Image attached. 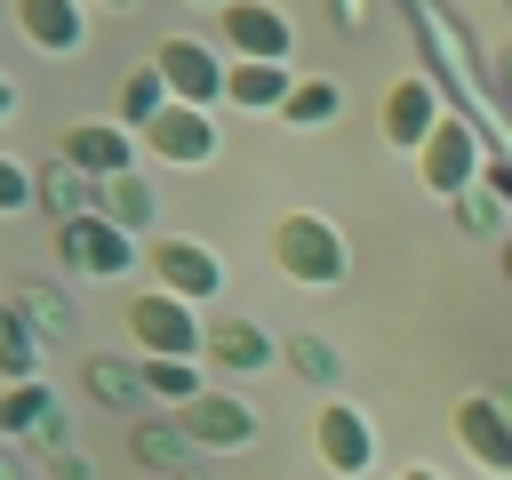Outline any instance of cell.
Listing matches in <instances>:
<instances>
[{
	"label": "cell",
	"mask_w": 512,
	"mask_h": 480,
	"mask_svg": "<svg viewBox=\"0 0 512 480\" xmlns=\"http://www.w3.org/2000/svg\"><path fill=\"white\" fill-rule=\"evenodd\" d=\"M272 264H280L296 288H336V280L352 272V248H344V232H336L320 208H288V216L272 224Z\"/></svg>",
	"instance_id": "6da1fadb"
},
{
	"label": "cell",
	"mask_w": 512,
	"mask_h": 480,
	"mask_svg": "<svg viewBox=\"0 0 512 480\" xmlns=\"http://www.w3.org/2000/svg\"><path fill=\"white\" fill-rule=\"evenodd\" d=\"M128 344L144 360H200L208 320H200V304H184L168 288H144V296H128Z\"/></svg>",
	"instance_id": "7a4b0ae2"
},
{
	"label": "cell",
	"mask_w": 512,
	"mask_h": 480,
	"mask_svg": "<svg viewBox=\"0 0 512 480\" xmlns=\"http://www.w3.org/2000/svg\"><path fill=\"white\" fill-rule=\"evenodd\" d=\"M480 168H488V144H480V120H472V112H448V120L424 136V152H416V176H424V192H440V200H464V192L480 184Z\"/></svg>",
	"instance_id": "3957f363"
},
{
	"label": "cell",
	"mask_w": 512,
	"mask_h": 480,
	"mask_svg": "<svg viewBox=\"0 0 512 480\" xmlns=\"http://www.w3.org/2000/svg\"><path fill=\"white\" fill-rule=\"evenodd\" d=\"M144 264H152V288H168L184 304H216L224 296V256L208 240H192V232H160L144 248Z\"/></svg>",
	"instance_id": "277c9868"
},
{
	"label": "cell",
	"mask_w": 512,
	"mask_h": 480,
	"mask_svg": "<svg viewBox=\"0 0 512 480\" xmlns=\"http://www.w3.org/2000/svg\"><path fill=\"white\" fill-rule=\"evenodd\" d=\"M56 256H64V272H80V280H120L128 264H144L136 232H120L112 216H72V224H56Z\"/></svg>",
	"instance_id": "5b68a950"
},
{
	"label": "cell",
	"mask_w": 512,
	"mask_h": 480,
	"mask_svg": "<svg viewBox=\"0 0 512 480\" xmlns=\"http://www.w3.org/2000/svg\"><path fill=\"white\" fill-rule=\"evenodd\" d=\"M216 24H224L232 64H288V56H296V24H288V8H272V0H224Z\"/></svg>",
	"instance_id": "8992f818"
},
{
	"label": "cell",
	"mask_w": 512,
	"mask_h": 480,
	"mask_svg": "<svg viewBox=\"0 0 512 480\" xmlns=\"http://www.w3.org/2000/svg\"><path fill=\"white\" fill-rule=\"evenodd\" d=\"M416 16V32H424V48H432V80H448V88H464V104L472 112H488V80H480V56H472V32L440 8V0H424V8H408Z\"/></svg>",
	"instance_id": "52a82bcc"
},
{
	"label": "cell",
	"mask_w": 512,
	"mask_h": 480,
	"mask_svg": "<svg viewBox=\"0 0 512 480\" xmlns=\"http://www.w3.org/2000/svg\"><path fill=\"white\" fill-rule=\"evenodd\" d=\"M152 64H160V80H168V96L176 104H200V112H216L224 104V56L208 48V40H192V32H176V40H160L152 48Z\"/></svg>",
	"instance_id": "ba28073f"
},
{
	"label": "cell",
	"mask_w": 512,
	"mask_h": 480,
	"mask_svg": "<svg viewBox=\"0 0 512 480\" xmlns=\"http://www.w3.org/2000/svg\"><path fill=\"white\" fill-rule=\"evenodd\" d=\"M312 448H320V464L328 472H344V480H368L376 472V424L352 408V400H320V416H312Z\"/></svg>",
	"instance_id": "9c48e42d"
},
{
	"label": "cell",
	"mask_w": 512,
	"mask_h": 480,
	"mask_svg": "<svg viewBox=\"0 0 512 480\" xmlns=\"http://www.w3.org/2000/svg\"><path fill=\"white\" fill-rule=\"evenodd\" d=\"M448 120V104H440V80L432 72H400L392 88H384V112H376V128H384V144H400V152H424V136Z\"/></svg>",
	"instance_id": "30bf717a"
},
{
	"label": "cell",
	"mask_w": 512,
	"mask_h": 480,
	"mask_svg": "<svg viewBox=\"0 0 512 480\" xmlns=\"http://www.w3.org/2000/svg\"><path fill=\"white\" fill-rule=\"evenodd\" d=\"M136 144H144L152 160H168V168H208V160H216V112L168 96V112H160L152 128H136Z\"/></svg>",
	"instance_id": "8fae6325"
},
{
	"label": "cell",
	"mask_w": 512,
	"mask_h": 480,
	"mask_svg": "<svg viewBox=\"0 0 512 480\" xmlns=\"http://www.w3.org/2000/svg\"><path fill=\"white\" fill-rule=\"evenodd\" d=\"M176 424L192 432V448H200V456H232V448H248V440H256V408H248L240 392H224V384H208L192 408H176Z\"/></svg>",
	"instance_id": "7c38bea8"
},
{
	"label": "cell",
	"mask_w": 512,
	"mask_h": 480,
	"mask_svg": "<svg viewBox=\"0 0 512 480\" xmlns=\"http://www.w3.org/2000/svg\"><path fill=\"white\" fill-rule=\"evenodd\" d=\"M56 152H64L88 184H112V176L136 168V128H120V120H72Z\"/></svg>",
	"instance_id": "4fadbf2b"
},
{
	"label": "cell",
	"mask_w": 512,
	"mask_h": 480,
	"mask_svg": "<svg viewBox=\"0 0 512 480\" xmlns=\"http://www.w3.org/2000/svg\"><path fill=\"white\" fill-rule=\"evenodd\" d=\"M456 448L480 464V472H512V416H504V400L496 392H472V400H456Z\"/></svg>",
	"instance_id": "5bb4252c"
},
{
	"label": "cell",
	"mask_w": 512,
	"mask_h": 480,
	"mask_svg": "<svg viewBox=\"0 0 512 480\" xmlns=\"http://www.w3.org/2000/svg\"><path fill=\"white\" fill-rule=\"evenodd\" d=\"M8 16H16L24 48H40V56H72L88 40V0H8Z\"/></svg>",
	"instance_id": "9a60e30c"
},
{
	"label": "cell",
	"mask_w": 512,
	"mask_h": 480,
	"mask_svg": "<svg viewBox=\"0 0 512 480\" xmlns=\"http://www.w3.org/2000/svg\"><path fill=\"white\" fill-rule=\"evenodd\" d=\"M200 352H208V360H216L224 376H256V368H264V360H272L280 344H272V336H264L256 320L224 312V320H208V344H200Z\"/></svg>",
	"instance_id": "2e32d148"
},
{
	"label": "cell",
	"mask_w": 512,
	"mask_h": 480,
	"mask_svg": "<svg viewBox=\"0 0 512 480\" xmlns=\"http://www.w3.org/2000/svg\"><path fill=\"white\" fill-rule=\"evenodd\" d=\"M80 384H88V400L112 408V416H128V408L144 400V368L120 360V352H88V360H80Z\"/></svg>",
	"instance_id": "e0dca14e"
},
{
	"label": "cell",
	"mask_w": 512,
	"mask_h": 480,
	"mask_svg": "<svg viewBox=\"0 0 512 480\" xmlns=\"http://www.w3.org/2000/svg\"><path fill=\"white\" fill-rule=\"evenodd\" d=\"M288 88H296V64H232L224 72V104H240V112H280Z\"/></svg>",
	"instance_id": "ac0fdd59"
},
{
	"label": "cell",
	"mask_w": 512,
	"mask_h": 480,
	"mask_svg": "<svg viewBox=\"0 0 512 480\" xmlns=\"http://www.w3.org/2000/svg\"><path fill=\"white\" fill-rule=\"evenodd\" d=\"M56 416H64V408H56V384H40V376L0 392V440H40Z\"/></svg>",
	"instance_id": "d6986e66"
},
{
	"label": "cell",
	"mask_w": 512,
	"mask_h": 480,
	"mask_svg": "<svg viewBox=\"0 0 512 480\" xmlns=\"http://www.w3.org/2000/svg\"><path fill=\"white\" fill-rule=\"evenodd\" d=\"M128 440H136V464H144V472H168V480H176V472L200 456V448H192V432H184L176 416H144Z\"/></svg>",
	"instance_id": "ffe728a7"
},
{
	"label": "cell",
	"mask_w": 512,
	"mask_h": 480,
	"mask_svg": "<svg viewBox=\"0 0 512 480\" xmlns=\"http://www.w3.org/2000/svg\"><path fill=\"white\" fill-rule=\"evenodd\" d=\"M40 208H48L56 224H72V216H96V184H88V176H80V168L56 152V160L40 168Z\"/></svg>",
	"instance_id": "44dd1931"
},
{
	"label": "cell",
	"mask_w": 512,
	"mask_h": 480,
	"mask_svg": "<svg viewBox=\"0 0 512 480\" xmlns=\"http://www.w3.org/2000/svg\"><path fill=\"white\" fill-rule=\"evenodd\" d=\"M336 112H344V88H336V80H320V72H296V88H288V104H280V120L312 136V128H328Z\"/></svg>",
	"instance_id": "7402d4cb"
},
{
	"label": "cell",
	"mask_w": 512,
	"mask_h": 480,
	"mask_svg": "<svg viewBox=\"0 0 512 480\" xmlns=\"http://www.w3.org/2000/svg\"><path fill=\"white\" fill-rule=\"evenodd\" d=\"M96 216H112L120 232H136V240H144V232H152V184H144L136 168H128V176H112V184H96Z\"/></svg>",
	"instance_id": "603a6c76"
},
{
	"label": "cell",
	"mask_w": 512,
	"mask_h": 480,
	"mask_svg": "<svg viewBox=\"0 0 512 480\" xmlns=\"http://www.w3.org/2000/svg\"><path fill=\"white\" fill-rule=\"evenodd\" d=\"M40 376V336H32V320L0 296V384H32Z\"/></svg>",
	"instance_id": "cb8c5ba5"
},
{
	"label": "cell",
	"mask_w": 512,
	"mask_h": 480,
	"mask_svg": "<svg viewBox=\"0 0 512 480\" xmlns=\"http://www.w3.org/2000/svg\"><path fill=\"white\" fill-rule=\"evenodd\" d=\"M160 112H168V80H160V64H136V72L120 80V112H112V120H120V128H152Z\"/></svg>",
	"instance_id": "d4e9b609"
},
{
	"label": "cell",
	"mask_w": 512,
	"mask_h": 480,
	"mask_svg": "<svg viewBox=\"0 0 512 480\" xmlns=\"http://www.w3.org/2000/svg\"><path fill=\"white\" fill-rule=\"evenodd\" d=\"M8 304L32 320V336H40V344L72 328V304H64V288H48V280H16V288H8Z\"/></svg>",
	"instance_id": "484cf974"
},
{
	"label": "cell",
	"mask_w": 512,
	"mask_h": 480,
	"mask_svg": "<svg viewBox=\"0 0 512 480\" xmlns=\"http://www.w3.org/2000/svg\"><path fill=\"white\" fill-rule=\"evenodd\" d=\"M144 368V392L160 400V408H192L208 384H200V360H136Z\"/></svg>",
	"instance_id": "4316f807"
},
{
	"label": "cell",
	"mask_w": 512,
	"mask_h": 480,
	"mask_svg": "<svg viewBox=\"0 0 512 480\" xmlns=\"http://www.w3.org/2000/svg\"><path fill=\"white\" fill-rule=\"evenodd\" d=\"M280 360H288L304 384H336V376H344V368H336V352H328L320 336H288V344H280Z\"/></svg>",
	"instance_id": "83f0119b"
},
{
	"label": "cell",
	"mask_w": 512,
	"mask_h": 480,
	"mask_svg": "<svg viewBox=\"0 0 512 480\" xmlns=\"http://www.w3.org/2000/svg\"><path fill=\"white\" fill-rule=\"evenodd\" d=\"M24 208H40V168L0 152V216H24Z\"/></svg>",
	"instance_id": "f1b7e54d"
},
{
	"label": "cell",
	"mask_w": 512,
	"mask_h": 480,
	"mask_svg": "<svg viewBox=\"0 0 512 480\" xmlns=\"http://www.w3.org/2000/svg\"><path fill=\"white\" fill-rule=\"evenodd\" d=\"M456 216H464V224H472V232H496V224H504V200H496V192H488V184H472V192H464V200H456Z\"/></svg>",
	"instance_id": "f546056e"
},
{
	"label": "cell",
	"mask_w": 512,
	"mask_h": 480,
	"mask_svg": "<svg viewBox=\"0 0 512 480\" xmlns=\"http://www.w3.org/2000/svg\"><path fill=\"white\" fill-rule=\"evenodd\" d=\"M328 16H336V32H368L376 24V0H328Z\"/></svg>",
	"instance_id": "4dcf8cb0"
},
{
	"label": "cell",
	"mask_w": 512,
	"mask_h": 480,
	"mask_svg": "<svg viewBox=\"0 0 512 480\" xmlns=\"http://www.w3.org/2000/svg\"><path fill=\"white\" fill-rule=\"evenodd\" d=\"M480 184H488V192H496V200H504V208H512V160H504V152H496V160H488V168H480Z\"/></svg>",
	"instance_id": "1f68e13d"
},
{
	"label": "cell",
	"mask_w": 512,
	"mask_h": 480,
	"mask_svg": "<svg viewBox=\"0 0 512 480\" xmlns=\"http://www.w3.org/2000/svg\"><path fill=\"white\" fill-rule=\"evenodd\" d=\"M48 472H56V480H88V456H80V448H64V456H48Z\"/></svg>",
	"instance_id": "d6a6232c"
},
{
	"label": "cell",
	"mask_w": 512,
	"mask_h": 480,
	"mask_svg": "<svg viewBox=\"0 0 512 480\" xmlns=\"http://www.w3.org/2000/svg\"><path fill=\"white\" fill-rule=\"evenodd\" d=\"M0 480H32L24 472V448H0Z\"/></svg>",
	"instance_id": "836d02e7"
},
{
	"label": "cell",
	"mask_w": 512,
	"mask_h": 480,
	"mask_svg": "<svg viewBox=\"0 0 512 480\" xmlns=\"http://www.w3.org/2000/svg\"><path fill=\"white\" fill-rule=\"evenodd\" d=\"M8 112H16V80L0 72V120H8Z\"/></svg>",
	"instance_id": "e575fe53"
},
{
	"label": "cell",
	"mask_w": 512,
	"mask_h": 480,
	"mask_svg": "<svg viewBox=\"0 0 512 480\" xmlns=\"http://www.w3.org/2000/svg\"><path fill=\"white\" fill-rule=\"evenodd\" d=\"M496 80H504V96H512V48H504V56H496Z\"/></svg>",
	"instance_id": "d590c367"
},
{
	"label": "cell",
	"mask_w": 512,
	"mask_h": 480,
	"mask_svg": "<svg viewBox=\"0 0 512 480\" xmlns=\"http://www.w3.org/2000/svg\"><path fill=\"white\" fill-rule=\"evenodd\" d=\"M400 480H440V472H432V464H416V472H400Z\"/></svg>",
	"instance_id": "8d00e7d4"
},
{
	"label": "cell",
	"mask_w": 512,
	"mask_h": 480,
	"mask_svg": "<svg viewBox=\"0 0 512 480\" xmlns=\"http://www.w3.org/2000/svg\"><path fill=\"white\" fill-rule=\"evenodd\" d=\"M504 280H512V232H504Z\"/></svg>",
	"instance_id": "74e56055"
},
{
	"label": "cell",
	"mask_w": 512,
	"mask_h": 480,
	"mask_svg": "<svg viewBox=\"0 0 512 480\" xmlns=\"http://www.w3.org/2000/svg\"><path fill=\"white\" fill-rule=\"evenodd\" d=\"M96 8H120V16H128V8H136V0H96Z\"/></svg>",
	"instance_id": "f35d334b"
},
{
	"label": "cell",
	"mask_w": 512,
	"mask_h": 480,
	"mask_svg": "<svg viewBox=\"0 0 512 480\" xmlns=\"http://www.w3.org/2000/svg\"><path fill=\"white\" fill-rule=\"evenodd\" d=\"M200 8H224V0H200Z\"/></svg>",
	"instance_id": "ab89813d"
}]
</instances>
